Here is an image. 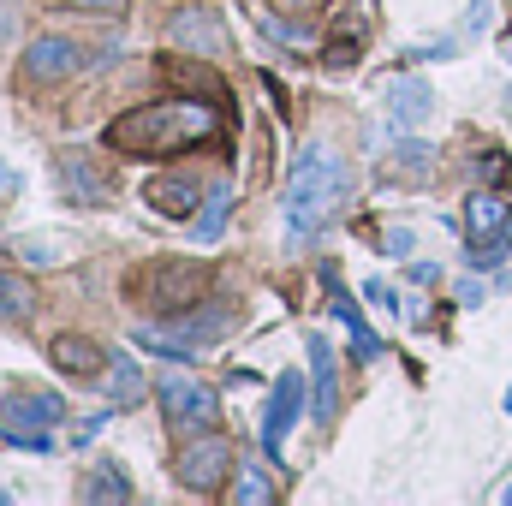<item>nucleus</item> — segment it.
<instances>
[{"label":"nucleus","mask_w":512,"mask_h":506,"mask_svg":"<svg viewBox=\"0 0 512 506\" xmlns=\"http://www.w3.org/2000/svg\"><path fill=\"white\" fill-rule=\"evenodd\" d=\"M102 387H108V399H114V405H137V399H143V376H137V364H131V358H108V370H102Z\"/></svg>","instance_id":"19"},{"label":"nucleus","mask_w":512,"mask_h":506,"mask_svg":"<svg viewBox=\"0 0 512 506\" xmlns=\"http://www.w3.org/2000/svg\"><path fill=\"white\" fill-rule=\"evenodd\" d=\"M411 280H417V286H435V280H441V268H429V262H417V268H411Z\"/></svg>","instance_id":"29"},{"label":"nucleus","mask_w":512,"mask_h":506,"mask_svg":"<svg viewBox=\"0 0 512 506\" xmlns=\"http://www.w3.org/2000/svg\"><path fill=\"white\" fill-rule=\"evenodd\" d=\"M507 411H512V387H507Z\"/></svg>","instance_id":"32"},{"label":"nucleus","mask_w":512,"mask_h":506,"mask_svg":"<svg viewBox=\"0 0 512 506\" xmlns=\"http://www.w3.org/2000/svg\"><path fill=\"white\" fill-rule=\"evenodd\" d=\"M54 167H60V185H66L72 203H108L114 197V179H108V167L90 149H60Z\"/></svg>","instance_id":"9"},{"label":"nucleus","mask_w":512,"mask_h":506,"mask_svg":"<svg viewBox=\"0 0 512 506\" xmlns=\"http://www.w3.org/2000/svg\"><path fill=\"white\" fill-rule=\"evenodd\" d=\"M483 173L501 185V179H507V155H501V149H495V155H483Z\"/></svg>","instance_id":"26"},{"label":"nucleus","mask_w":512,"mask_h":506,"mask_svg":"<svg viewBox=\"0 0 512 506\" xmlns=\"http://www.w3.org/2000/svg\"><path fill=\"white\" fill-rule=\"evenodd\" d=\"M60 6H78V12H108V6H126V0H60Z\"/></svg>","instance_id":"28"},{"label":"nucleus","mask_w":512,"mask_h":506,"mask_svg":"<svg viewBox=\"0 0 512 506\" xmlns=\"http://www.w3.org/2000/svg\"><path fill=\"white\" fill-rule=\"evenodd\" d=\"M387 114H393V126H423V120L435 114L429 84H423V78H393V84H387Z\"/></svg>","instance_id":"14"},{"label":"nucleus","mask_w":512,"mask_h":506,"mask_svg":"<svg viewBox=\"0 0 512 506\" xmlns=\"http://www.w3.org/2000/svg\"><path fill=\"white\" fill-rule=\"evenodd\" d=\"M465 233H471V262L477 268H495L501 256H512V215L495 191L465 197Z\"/></svg>","instance_id":"4"},{"label":"nucleus","mask_w":512,"mask_h":506,"mask_svg":"<svg viewBox=\"0 0 512 506\" xmlns=\"http://www.w3.org/2000/svg\"><path fill=\"white\" fill-rule=\"evenodd\" d=\"M78 66H84V54H78V42H66V36H42V42L24 48V78H30V84H60V78H72Z\"/></svg>","instance_id":"10"},{"label":"nucleus","mask_w":512,"mask_h":506,"mask_svg":"<svg viewBox=\"0 0 512 506\" xmlns=\"http://www.w3.org/2000/svg\"><path fill=\"white\" fill-rule=\"evenodd\" d=\"M298 411H304V376L286 370V376L274 381V399H268V417H262V441H268V453H280V441H286V429L298 423Z\"/></svg>","instance_id":"12"},{"label":"nucleus","mask_w":512,"mask_h":506,"mask_svg":"<svg viewBox=\"0 0 512 506\" xmlns=\"http://www.w3.org/2000/svg\"><path fill=\"white\" fill-rule=\"evenodd\" d=\"M334 316H340V322L352 328V340H358V358H364V364H370V358H382V340L370 334V322H364V310H358V304H352L346 292H334Z\"/></svg>","instance_id":"18"},{"label":"nucleus","mask_w":512,"mask_h":506,"mask_svg":"<svg viewBox=\"0 0 512 506\" xmlns=\"http://www.w3.org/2000/svg\"><path fill=\"white\" fill-rule=\"evenodd\" d=\"M167 78H173V84H191V90H209V96H227L215 72H203V66H185V60H167Z\"/></svg>","instance_id":"22"},{"label":"nucleus","mask_w":512,"mask_h":506,"mask_svg":"<svg viewBox=\"0 0 512 506\" xmlns=\"http://www.w3.org/2000/svg\"><path fill=\"white\" fill-rule=\"evenodd\" d=\"M197 185L191 179H179V173H167V179H149V209H161V215H197Z\"/></svg>","instance_id":"16"},{"label":"nucleus","mask_w":512,"mask_h":506,"mask_svg":"<svg viewBox=\"0 0 512 506\" xmlns=\"http://www.w3.org/2000/svg\"><path fill=\"white\" fill-rule=\"evenodd\" d=\"M84 501H131V483H126V471L120 465H96L90 471V483L78 489Z\"/></svg>","instance_id":"20"},{"label":"nucleus","mask_w":512,"mask_h":506,"mask_svg":"<svg viewBox=\"0 0 512 506\" xmlns=\"http://www.w3.org/2000/svg\"><path fill=\"white\" fill-rule=\"evenodd\" d=\"M233 304H215V310H203V304H191V310H179V316H167V334H137L143 346H155V352H167V358H191V352H209V346H221L227 334H233Z\"/></svg>","instance_id":"3"},{"label":"nucleus","mask_w":512,"mask_h":506,"mask_svg":"<svg viewBox=\"0 0 512 506\" xmlns=\"http://www.w3.org/2000/svg\"><path fill=\"white\" fill-rule=\"evenodd\" d=\"M304 352H310V387H316V417H322V423H334V411H340V358H334L328 334H310V340H304Z\"/></svg>","instance_id":"11"},{"label":"nucleus","mask_w":512,"mask_h":506,"mask_svg":"<svg viewBox=\"0 0 512 506\" xmlns=\"http://www.w3.org/2000/svg\"><path fill=\"white\" fill-rule=\"evenodd\" d=\"M0 191H24V179H18L12 167H0Z\"/></svg>","instance_id":"31"},{"label":"nucleus","mask_w":512,"mask_h":506,"mask_svg":"<svg viewBox=\"0 0 512 506\" xmlns=\"http://www.w3.org/2000/svg\"><path fill=\"white\" fill-rule=\"evenodd\" d=\"M215 108L203 102H149V108H131L108 126V143L126 149V155H155V149H191L203 137H215Z\"/></svg>","instance_id":"2"},{"label":"nucleus","mask_w":512,"mask_h":506,"mask_svg":"<svg viewBox=\"0 0 512 506\" xmlns=\"http://www.w3.org/2000/svg\"><path fill=\"white\" fill-rule=\"evenodd\" d=\"M203 292H209V268L203 262H161V268H149V286H143V298L161 316H179V310L203 304Z\"/></svg>","instance_id":"6"},{"label":"nucleus","mask_w":512,"mask_h":506,"mask_svg":"<svg viewBox=\"0 0 512 506\" xmlns=\"http://www.w3.org/2000/svg\"><path fill=\"white\" fill-rule=\"evenodd\" d=\"M30 310H36L30 280H24V274H12V268H0V322H24Z\"/></svg>","instance_id":"17"},{"label":"nucleus","mask_w":512,"mask_h":506,"mask_svg":"<svg viewBox=\"0 0 512 506\" xmlns=\"http://www.w3.org/2000/svg\"><path fill=\"white\" fill-rule=\"evenodd\" d=\"M227 209H233V197H227V185H215V197H209V209L197 215V239H209V245H215V239L227 233Z\"/></svg>","instance_id":"21"},{"label":"nucleus","mask_w":512,"mask_h":506,"mask_svg":"<svg viewBox=\"0 0 512 506\" xmlns=\"http://www.w3.org/2000/svg\"><path fill=\"white\" fill-rule=\"evenodd\" d=\"M173 42L179 48H191V54H221L227 48V30H221V18L209 12V6H185V12H173Z\"/></svg>","instance_id":"13"},{"label":"nucleus","mask_w":512,"mask_h":506,"mask_svg":"<svg viewBox=\"0 0 512 506\" xmlns=\"http://www.w3.org/2000/svg\"><path fill=\"white\" fill-rule=\"evenodd\" d=\"M12 36H18V18H12V12H6V6H0V48H6V42H12Z\"/></svg>","instance_id":"30"},{"label":"nucleus","mask_w":512,"mask_h":506,"mask_svg":"<svg viewBox=\"0 0 512 506\" xmlns=\"http://www.w3.org/2000/svg\"><path fill=\"white\" fill-rule=\"evenodd\" d=\"M411 245H417V233H411V227H387L382 239H376V251H382V256H411Z\"/></svg>","instance_id":"24"},{"label":"nucleus","mask_w":512,"mask_h":506,"mask_svg":"<svg viewBox=\"0 0 512 506\" xmlns=\"http://www.w3.org/2000/svg\"><path fill=\"white\" fill-rule=\"evenodd\" d=\"M459 304H483V280H459Z\"/></svg>","instance_id":"27"},{"label":"nucleus","mask_w":512,"mask_h":506,"mask_svg":"<svg viewBox=\"0 0 512 506\" xmlns=\"http://www.w3.org/2000/svg\"><path fill=\"white\" fill-rule=\"evenodd\" d=\"M96 429H102V417H84V423H72V435H66V441H72V447H84V441H96Z\"/></svg>","instance_id":"25"},{"label":"nucleus","mask_w":512,"mask_h":506,"mask_svg":"<svg viewBox=\"0 0 512 506\" xmlns=\"http://www.w3.org/2000/svg\"><path fill=\"white\" fill-rule=\"evenodd\" d=\"M233 501H245V506H262V501H274V483H268V471H245V483H233Z\"/></svg>","instance_id":"23"},{"label":"nucleus","mask_w":512,"mask_h":506,"mask_svg":"<svg viewBox=\"0 0 512 506\" xmlns=\"http://www.w3.org/2000/svg\"><path fill=\"white\" fill-rule=\"evenodd\" d=\"M286 6H304V0H286Z\"/></svg>","instance_id":"33"},{"label":"nucleus","mask_w":512,"mask_h":506,"mask_svg":"<svg viewBox=\"0 0 512 506\" xmlns=\"http://www.w3.org/2000/svg\"><path fill=\"white\" fill-rule=\"evenodd\" d=\"M60 399L54 393H6L0 399V429H6V441H24V447H36V453H48L54 447V423H60Z\"/></svg>","instance_id":"5"},{"label":"nucleus","mask_w":512,"mask_h":506,"mask_svg":"<svg viewBox=\"0 0 512 506\" xmlns=\"http://www.w3.org/2000/svg\"><path fill=\"white\" fill-rule=\"evenodd\" d=\"M507 60H512V42H507Z\"/></svg>","instance_id":"34"},{"label":"nucleus","mask_w":512,"mask_h":506,"mask_svg":"<svg viewBox=\"0 0 512 506\" xmlns=\"http://www.w3.org/2000/svg\"><path fill=\"white\" fill-rule=\"evenodd\" d=\"M48 358H54L66 376H102V370H108V352H102L96 340H84V334H60V340L48 346Z\"/></svg>","instance_id":"15"},{"label":"nucleus","mask_w":512,"mask_h":506,"mask_svg":"<svg viewBox=\"0 0 512 506\" xmlns=\"http://www.w3.org/2000/svg\"><path fill=\"white\" fill-rule=\"evenodd\" d=\"M155 393H161V417L173 429H209L215 423V387L209 381H191V376H179V370H167V376L155 381Z\"/></svg>","instance_id":"7"},{"label":"nucleus","mask_w":512,"mask_h":506,"mask_svg":"<svg viewBox=\"0 0 512 506\" xmlns=\"http://www.w3.org/2000/svg\"><path fill=\"white\" fill-rule=\"evenodd\" d=\"M352 203V167L328 149V143H310L298 161H292V179H286V203H280V221H286V245H310L340 209Z\"/></svg>","instance_id":"1"},{"label":"nucleus","mask_w":512,"mask_h":506,"mask_svg":"<svg viewBox=\"0 0 512 506\" xmlns=\"http://www.w3.org/2000/svg\"><path fill=\"white\" fill-rule=\"evenodd\" d=\"M227 471H233V447H227L221 435H197V441H185V453L173 459V477H179L185 489H197V495L221 489Z\"/></svg>","instance_id":"8"}]
</instances>
